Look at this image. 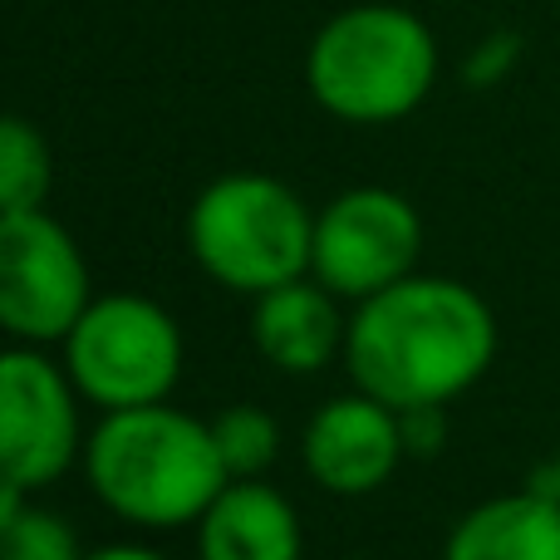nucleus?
<instances>
[{"instance_id":"nucleus-19","label":"nucleus","mask_w":560,"mask_h":560,"mask_svg":"<svg viewBox=\"0 0 560 560\" xmlns=\"http://www.w3.org/2000/svg\"><path fill=\"white\" fill-rule=\"evenodd\" d=\"M84 560H167V556L148 551V546H128V541H118V546H104V551H89Z\"/></svg>"},{"instance_id":"nucleus-16","label":"nucleus","mask_w":560,"mask_h":560,"mask_svg":"<svg viewBox=\"0 0 560 560\" xmlns=\"http://www.w3.org/2000/svg\"><path fill=\"white\" fill-rule=\"evenodd\" d=\"M516 59H522V39H516L512 30H497V35H487L482 45L472 49V59H467V84H502L516 69Z\"/></svg>"},{"instance_id":"nucleus-13","label":"nucleus","mask_w":560,"mask_h":560,"mask_svg":"<svg viewBox=\"0 0 560 560\" xmlns=\"http://www.w3.org/2000/svg\"><path fill=\"white\" fill-rule=\"evenodd\" d=\"M55 183V158L35 124L0 114V212H39Z\"/></svg>"},{"instance_id":"nucleus-2","label":"nucleus","mask_w":560,"mask_h":560,"mask_svg":"<svg viewBox=\"0 0 560 560\" xmlns=\"http://www.w3.org/2000/svg\"><path fill=\"white\" fill-rule=\"evenodd\" d=\"M84 477L108 512L148 532L202 522L217 492L232 482L212 443V423L167 404L104 413L84 443Z\"/></svg>"},{"instance_id":"nucleus-11","label":"nucleus","mask_w":560,"mask_h":560,"mask_svg":"<svg viewBox=\"0 0 560 560\" xmlns=\"http://www.w3.org/2000/svg\"><path fill=\"white\" fill-rule=\"evenodd\" d=\"M300 551H305V536H300L295 506L261 477L226 482L197 522L202 560H300Z\"/></svg>"},{"instance_id":"nucleus-4","label":"nucleus","mask_w":560,"mask_h":560,"mask_svg":"<svg viewBox=\"0 0 560 560\" xmlns=\"http://www.w3.org/2000/svg\"><path fill=\"white\" fill-rule=\"evenodd\" d=\"M187 246L217 285L256 300L310 276L315 217L280 177L226 173L197 192L187 212Z\"/></svg>"},{"instance_id":"nucleus-10","label":"nucleus","mask_w":560,"mask_h":560,"mask_svg":"<svg viewBox=\"0 0 560 560\" xmlns=\"http://www.w3.org/2000/svg\"><path fill=\"white\" fill-rule=\"evenodd\" d=\"M349 319L339 315V295H329L315 276L256 295L252 339L280 374H319L335 354H345Z\"/></svg>"},{"instance_id":"nucleus-3","label":"nucleus","mask_w":560,"mask_h":560,"mask_svg":"<svg viewBox=\"0 0 560 560\" xmlns=\"http://www.w3.org/2000/svg\"><path fill=\"white\" fill-rule=\"evenodd\" d=\"M438 39L404 5H349L305 49V84L345 124H398L438 84Z\"/></svg>"},{"instance_id":"nucleus-1","label":"nucleus","mask_w":560,"mask_h":560,"mask_svg":"<svg viewBox=\"0 0 560 560\" xmlns=\"http://www.w3.org/2000/svg\"><path fill=\"white\" fill-rule=\"evenodd\" d=\"M497 359V315L472 285L453 276H404L359 300L345 335L354 388L394 413L447 408Z\"/></svg>"},{"instance_id":"nucleus-18","label":"nucleus","mask_w":560,"mask_h":560,"mask_svg":"<svg viewBox=\"0 0 560 560\" xmlns=\"http://www.w3.org/2000/svg\"><path fill=\"white\" fill-rule=\"evenodd\" d=\"M25 506H30V487H20L15 477L0 472V536H5L10 526L25 516Z\"/></svg>"},{"instance_id":"nucleus-20","label":"nucleus","mask_w":560,"mask_h":560,"mask_svg":"<svg viewBox=\"0 0 560 560\" xmlns=\"http://www.w3.org/2000/svg\"><path fill=\"white\" fill-rule=\"evenodd\" d=\"M532 487H536V492H546V497H551V502H560V447H556V457H551V463H546L541 472L532 477Z\"/></svg>"},{"instance_id":"nucleus-17","label":"nucleus","mask_w":560,"mask_h":560,"mask_svg":"<svg viewBox=\"0 0 560 560\" xmlns=\"http://www.w3.org/2000/svg\"><path fill=\"white\" fill-rule=\"evenodd\" d=\"M398 433H404L408 457H438L447 443V413L443 408H404L398 413Z\"/></svg>"},{"instance_id":"nucleus-14","label":"nucleus","mask_w":560,"mask_h":560,"mask_svg":"<svg viewBox=\"0 0 560 560\" xmlns=\"http://www.w3.org/2000/svg\"><path fill=\"white\" fill-rule=\"evenodd\" d=\"M212 443H217V453H222L226 477H232V482H252V477H261L266 467L276 463L280 428L266 408L236 404L212 418Z\"/></svg>"},{"instance_id":"nucleus-15","label":"nucleus","mask_w":560,"mask_h":560,"mask_svg":"<svg viewBox=\"0 0 560 560\" xmlns=\"http://www.w3.org/2000/svg\"><path fill=\"white\" fill-rule=\"evenodd\" d=\"M0 560H84L65 516L45 506H25L15 526L0 536Z\"/></svg>"},{"instance_id":"nucleus-8","label":"nucleus","mask_w":560,"mask_h":560,"mask_svg":"<svg viewBox=\"0 0 560 560\" xmlns=\"http://www.w3.org/2000/svg\"><path fill=\"white\" fill-rule=\"evenodd\" d=\"M79 457V388L35 345L0 349V472L49 487Z\"/></svg>"},{"instance_id":"nucleus-12","label":"nucleus","mask_w":560,"mask_h":560,"mask_svg":"<svg viewBox=\"0 0 560 560\" xmlns=\"http://www.w3.org/2000/svg\"><path fill=\"white\" fill-rule=\"evenodd\" d=\"M443 560H560V502L536 487L492 497L447 532Z\"/></svg>"},{"instance_id":"nucleus-6","label":"nucleus","mask_w":560,"mask_h":560,"mask_svg":"<svg viewBox=\"0 0 560 560\" xmlns=\"http://www.w3.org/2000/svg\"><path fill=\"white\" fill-rule=\"evenodd\" d=\"M89 300L84 252L45 207L0 212V335L20 345H65Z\"/></svg>"},{"instance_id":"nucleus-7","label":"nucleus","mask_w":560,"mask_h":560,"mask_svg":"<svg viewBox=\"0 0 560 560\" xmlns=\"http://www.w3.org/2000/svg\"><path fill=\"white\" fill-rule=\"evenodd\" d=\"M423 217L404 192L349 187L315 217L310 276L339 300H369L418 271Z\"/></svg>"},{"instance_id":"nucleus-5","label":"nucleus","mask_w":560,"mask_h":560,"mask_svg":"<svg viewBox=\"0 0 560 560\" xmlns=\"http://www.w3.org/2000/svg\"><path fill=\"white\" fill-rule=\"evenodd\" d=\"M65 374L104 413L167 404L183 374V329L148 295H98L65 335Z\"/></svg>"},{"instance_id":"nucleus-9","label":"nucleus","mask_w":560,"mask_h":560,"mask_svg":"<svg viewBox=\"0 0 560 560\" xmlns=\"http://www.w3.org/2000/svg\"><path fill=\"white\" fill-rule=\"evenodd\" d=\"M305 472L335 497H369L404 463L398 413L369 394L329 398L305 428Z\"/></svg>"}]
</instances>
